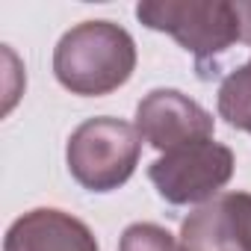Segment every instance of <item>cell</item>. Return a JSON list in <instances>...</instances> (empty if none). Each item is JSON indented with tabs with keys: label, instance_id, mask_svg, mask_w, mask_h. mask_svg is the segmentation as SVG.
Masks as SVG:
<instances>
[{
	"label": "cell",
	"instance_id": "cell-5",
	"mask_svg": "<svg viewBox=\"0 0 251 251\" xmlns=\"http://www.w3.org/2000/svg\"><path fill=\"white\" fill-rule=\"evenodd\" d=\"M136 130L142 142L169 154L175 148L213 139V115L177 89H154L136 106Z\"/></svg>",
	"mask_w": 251,
	"mask_h": 251
},
{
	"label": "cell",
	"instance_id": "cell-1",
	"mask_svg": "<svg viewBox=\"0 0 251 251\" xmlns=\"http://www.w3.org/2000/svg\"><path fill=\"white\" fill-rule=\"evenodd\" d=\"M136 71V42L112 21L71 27L53 50V74L71 95L103 98L121 89Z\"/></svg>",
	"mask_w": 251,
	"mask_h": 251
},
{
	"label": "cell",
	"instance_id": "cell-2",
	"mask_svg": "<svg viewBox=\"0 0 251 251\" xmlns=\"http://www.w3.org/2000/svg\"><path fill=\"white\" fill-rule=\"evenodd\" d=\"M136 18L148 30L169 33L198 65H216L222 53L242 42L236 6L227 0H145L136 6Z\"/></svg>",
	"mask_w": 251,
	"mask_h": 251
},
{
	"label": "cell",
	"instance_id": "cell-7",
	"mask_svg": "<svg viewBox=\"0 0 251 251\" xmlns=\"http://www.w3.org/2000/svg\"><path fill=\"white\" fill-rule=\"evenodd\" d=\"M3 251H100V248L86 222L53 207H39L18 216L9 225Z\"/></svg>",
	"mask_w": 251,
	"mask_h": 251
},
{
	"label": "cell",
	"instance_id": "cell-4",
	"mask_svg": "<svg viewBox=\"0 0 251 251\" xmlns=\"http://www.w3.org/2000/svg\"><path fill=\"white\" fill-rule=\"evenodd\" d=\"M233 151L222 142L204 139L175 148L148 166V177L163 201L175 207L207 204L233 177Z\"/></svg>",
	"mask_w": 251,
	"mask_h": 251
},
{
	"label": "cell",
	"instance_id": "cell-9",
	"mask_svg": "<svg viewBox=\"0 0 251 251\" xmlns=\"http://www.w3.org/2000/svg\"><path fill=\"white\" fill-rule=\"evenodd\" d=\"M118 251H186V245L154 222H136L124 227Z\"/></svg>",
	"mask_w": 251,
	"mask_h": 251
},
{
	"label": "cell",
	"instance_id": "cell-3",
	"mask_svg": "<svg viewBox=\"0 0 251 251\" xmlns=\"http://www.w3.org/2000/svg\"><path fill=\"white\" fill-rule=\"evenodd\" d=\"M139 154L142 136L136 124L109 115L83 121L68 136L65 148L71 177L89 192H112L124 186L139 166Z\"/></svg>",
	"mask_w": 251,
	"mask_h": 251
},
{
	"label": "cell",
	"instance_id": "cell-8",
	"mask_svg": "<svg viewBox=\"0 0 251 251\" xmlns=\"http://www.w3.org/2000/svg\"><path fill=\"white\" fill-rule=\"evenodd\" d=\"M219 115L236 130L251 133V62L233 68L219 86Z\"/></svg>",
	"mask_w": 251,
	"mask_h": 251
},
{
	"label": "cell",
	"instance_id": "cell-10",
	"mask_svg": "<svg viewBox=\"0 0 251 251\" xmlns=\"http://www.w3.org/2000/svg\"><path fill=\"white\" fill-rule=\"evenodd\" d=\"M236 15H239V27H242V42L251 45V3H233Z\"/></svg>",
	"mask_w": 251,
	"mask_h": 251
},
{
	"label": "cell",
	"instance_id": "cell-6",
	"mask_svg": "<svg viewBox=\"0 0 251 251\" xmlns=\"http://www.w3.org/2000/svg\"><path fill=\"white\" fill-rule=\"evenodd\" d=\"M186 251H251V192H222L180 225Z\"/></svg>",
	"mask_w": 251,
	"mask_h": 251
}]
</instances>
